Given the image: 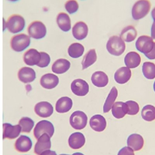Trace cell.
<instances>
[{
    "label": "cell",
    "mask_w": 155,
    "mask_h": 155,
    "mask_svg": "<svg viewBox=\"0 0 155 155\" xmlns=\"http://www.w3.org/2000/svg\"><path fill=\"white\" fill-rule=\"evenodd\" d=\"M153 6L150 0H136L131 7L132 19L138 21L146 18L150 15Z\"/></svg>",
    "instance_id": "1"
},
{
    "label": "cell",
    "mask_w": 155,
    "mask_h": 155,
    "mask_svg": "<svg viewBox=\"0 0 155 155\" xmlns=\"http://www.w3.org/2000/svg\"><path fill=\"white\" fill-rule=\"evenodd\" d=\"M26 22L24 17L19 14H13L6 20V29L11 33L18 34L24 29Z\"/></svg>",
    "instance_id": "2"
},
{
    "label": "cell",
    "mask_w": 155,
    "mask_h": 155,
    "mask_svg": "<svg viewBox=\"0 0 155 155\" xmlns=\"http://www.w3.org/2000/svg\"><path fill=\"white\" fill-rule=\"evenodd\" d=\"M124 41L118 35H113L109 38L106 44V49L110 54L119 56L124 53L126 50Z\"/></svg>",
    "instance_id": "3"
},
{
    "label": "cell",
    "mask_w": 155,
    "mask_h": 155,
    "mask_svg": "<svg viewBox=\"0 0 155 155\" xmlns=\"http://www.w3.org/2000/svg\"><path fill=\"white\" fill-rule=\"evenodd\" d=\"M28 35L31 38L39 40L44 38L47 33L45 24L42 21L35 20L30 23L27 28Z\"/></svg>",
    "instance_id": "4"
},
{
    "label": "cell",
    "mask_w": 155,
    "mask_h": 155,
    "mask_svg": "<svg viewBox=\"0 0 155 155\" xmlns=\"http://www.w3.org/2000/svg\"><path fill=\"white\" fill-rule=\"evenodd\" d=\"M31 37L24 33L15 35L12 37L11 46L13 50L18 52L22 51L30 45Z\"/></svg>",
    "instance_id": "5"
},
{
    "label": "cell",
    "mask_w": 155,
    "mask_h": 155,
    "mask_svg": "<svg viewBox=\"0 0 155 155\" xmlns=\"http://www.w3.org/2000/svg\"><path fill=\"white\" fill-rule=\"evenodd\" d=\"M54 127L52 123L47 120H42L35 125L34 129V136L37 140L42 135L46 134L51 138L54 134Z\"/></svg>",
    "instance_id": "6"
},
{
    "label": "cell",
    "mask_w": 155,
    "mask_h": 155,
    "mask_svg": "<svg viewBox=\"0 0 155 155\" xmlns=\"http://www.w3.org/2000/svg\"><path fill=\"white\" fill-rule=\"evenodd\" d=\"M151 36L143 35L139 36L136 42V49L145 55L149 53L153 50L155 42Z\"/></svg>",
    "instance_id": "7"
},
{
    "label": "cell",
    "mask_w": 155,
    "mask_h": 155,
    "mask_svg": "<svg viewBox=\"0 0 155 155\" xmlns=\"http://www.w3.org/2000/svg\"><path fill=\"white\" fill-rule=\"evenodd\" d=\"M87 116L82 111H77L74 112L70 118V124L71 126L76 130L84 129L87 125Z\"/></svg>",
    "instance_id": "8"
},
{
    "label": "cell",
    "mask_w": 155,
    "mask_h": 155,
    "mask_svg": "<svg viewBox=\"0 0 155 155\" xmlns=\"http://www.w3.org/2000/svg\"><path fill=\"white\" fill-rule=\"evenodd\" d=\"M73 36L76 40L81 41L87 37L89 28L86 23L80 21L76 22L72 27Z\"/></svg>",
    "instance_id": "9"
},
{
    "label": "cell",
    "mask_w": 155,
    "mask_h": 155,
    "mask_svg": "<svg viewBox=\"0 0 155 155\" xmlns=\"http://www.w3.org/2000/svg\"><path fill=\"white\" fill-rule=\"evenodd\" d=\"M56 21L59 29L63 31H69L72 29V20L70 15L66 12H60L56 15Z\"/></svg>",
    "instance_id": "10"
},
{
    "label": "cell",
    "mask_w": 155,
    "mask_h": 155,
    "mask_svg": "<svg viewBox=\"0 0 155 155\" xmlns=\"http://www.w3.org/2000/svg\"><path fill=\"white\" fill-rule=\"evenodd\" d=\"M71 89L73 93L76 95L84 96L89 92V85L83 79H75L71 84Z\"/></svg>",
    "instance_id": "11"
},
{
    "label": "cell",
    "mask_w": 155,
    "mask_h": 155,
    "mask_svg": "<svg viewBox=\"0 0 155 155\" xmlns=\"http://www.w3.org/2000/svg\"><path fill=\"white\" fill-rule=\"evenodd\" d=\"M51 137L47 134L42 135L38 139L34 147V153L40 155L42 153L51 148Z\"/></svg>",
    "instance_id": "12"
},
{
    "label": "cell",
    "mask_w": 155,
    "mask_h": 155,
    "mask_svg": "<svg viewBox=\"0 0 155 155\" xmlns=\"http://www.w3.org/2000/svg\"><path fill=\"white\" fill-rule=\"evenodd\" d=\"M35 114L41 117H49L53 113V107L50 103L45 101L41 102L35 105L34 107Z\"/></svg>",
    "instance_id": "13"
},
{
    "label": "cell",
    "mask_w": 155,
    "mask_h": 155,
    "mask_svg": "<svg viewBox=\"0 0 155 155\" xmlns=\"http://www.w3.org/2000/svg\"><path fill=\"white\" fill-rule=\"evenodd\" d=\"M3 139L7 138L13 139L18 137L22 132L21 127L19 125L13 126L10 124L5 123L3 124Z\"/></svg>",
    "instance_id": "14"
},
{
    "label": "cell",
    "mask_w": 155,
    "mask_h": 155,
    "mask_svg": "<svg viewBox=\"0 0 155 155\" xmlns=\"http://www.w3.org/2000/svg\"><path fill=\"white\" fill-rule=\"evenodd\" d=\"M32 140L26 136L22 135L15 141V148L19 153H27L32 147Z\"/></svg>",
    "instance_id": "15"
},
{
    "label": "cell",
    "mask_w": 155,
    "mask_h": 155,
    "mask_svg": "<svg viewBox=\"0 0 155 155\" xmlns=\"http://www.w3.org/2000/svg\"><path fill=\"white\" fill-rule=\"evenodd\" d=\"M137 35L138 32L135 26L128 25L122 29L120 36L125 42H131L136 39Z\"/></svg>",
    "instance_id": "16"
},
{
    "label": "cell",
    "mask_w": 155,
    "mask_h": 155,
    "mask_svg": "<svg viewBox=\"0 0 155 155\" xmlns=\"http://www.w3.org/2000/svg\"><path fill=\"white\" fill-rule=\"evenodd\" d=\"M127 146L134 151L137 152L142 150L144 144V140L142 136L136 134H132L128 137L127 140Z\"/></svg>",
    "instance_id": "17"
},
{
    "label": "cell",
    "mask_w": 155,
    "mask_h": 155,
    "mask_svg": "<svg viewBox=\"0 0 155 155\" xmlns=\"http://www.w3.org/2000/svg\"><path fill=\"white\" fill-rule=\"evenodd\" d=\"M41 55L37 50L31 49L25 53L23 55V61L25 63L29 66L36 65L40 62Z\"/></svg>",
    "instance_id": "18"
},
{
    "label": "cell",
    "mask_w": 155,
    "mask_h": 155,
    "mask_svg": "<svg viewBox=\"0 0 155 155\" xmlns=\"http://www.w3.org/2000/svg\"><path fill=\"white\" fill-rule=\"evenodd\" d=\"M90 126L96 132H103L106 127V121L105 118L101 115L97 114L91 117Z\"/></svg>",
    "instance_id": "19"
},
{
    "label": "cell",
    "mask_w": 155,
    "mask_h": 155,
    "mask_svg": "<svg viewBox=\"0 0 155 155\" xmlns=\"http://www.w3.org/2000/svg\"><path fill=\"white\" fill-rule=\"evenodd\" d=\"M86 143V139L83 134L79 132L73 133L68 139L69 147L73 149H79L82 148Z\"/></svg>",
    "instance_id": "20"
},
{
    "label": "cell",
    "mask_w": 155,
    "mask_h": 155,
    "mask_svg": "<svg viewBox=\"0 0 155 155\" xmlns=\"http://www.w3.org/2000/svg\"><path fill=\"white\" fill-rule=\"evenodd\" d=\"M132 77V71L130 68L122 67L116 71L114 74L116 82L119 84H125L127 83Z\"/></svg>",
    "instance_id": "21"
},
{
    "label": "cell",
    "mask_w": 155,
    "mask_h": 155,
    "mask_svg": "<svg viewBox=\"0 0 155 155\" xmlns=\"http://www.w3.org/2000/svg\"><path fill=\"white\" fill-rule=\"evenodd\" d=\"M59 83V78L52 74H46L40 79V84L44 88L51 89L55 87Z\"/></svg>",
    "instance_id": "22"
},
{
    "label": "cell",
    "mask_w": 155,
    "mask_h": 155,
    "mask_svg": "<svg viewBox=\"0 0 155 155\" xmlns=\"http://www.w3.org/2000/svg\"><path fill=\"white\" fill-rule=\"evenodd\" d=\"M35 72L29 67H23L18 72V78L22 83H31L35 79Z\"/></svg>",
    "instance_id": "23"
},
{
    "label": "cell",
    "mask_w": 155,
    "mask_h": 155,
    "mask_svg": "<svg viewBox=\"0 0 155 155\" xmlns=\"http://www.w3.org/2000/svg\"><path fill=\"white\" fill-rule=\"evenodd\" d=\"M124 62L126 67L130 69H135L140 65L141 57L136 52H130L125 57Z\"/></svg>",
    "instance_id": "24"
},
{
    "label": "cell",
    "mask_w": 155,
    "mask_h": 155,
    "mask_svg": "<svg viewBox=\"0 0 155 155\" xmlns=\"http://www.w3.org/2000/svg\"><path fill=\"white\" fill-rule=\"evenodd\" d=\"M72 101L70 97H63L58 99L56 104V110L59 113H65L71 110L72 107Z\"/></svg>",
    "instance_id": "25"
},
{
    "label": "cell",
    "mask_w": 155,
    "mask_h": 155,
    "mask_svg": "<svg viewBox=\"0 0 155 155\" xmlns=\"http://www.w3.org/2000/svg\"><path fill=\"white\" fill-rule=\"evenodd\" d=\"M92 83L96 86L104 87L109 82V78L106 74L103 71H97L93 73L91 78Z\"/></svg>",
    "instance_id": "26"
},
{
    "label": "cell",
    "mask_w": 155,
    "mask_h": 155,
    "mask_svg": "<svg viewBox=\"0 0 155 155\" xmlns=\"http://www.w3.org/2000/svg\"><path fill=\"white\" fill-rule=\"evenodd\" d=\"M112 114L114 117L117 119L123 118L127 114V108L126 103L116 102L114 104L112 108Z\"/></svg>",
    "instance_id": "27"
},
{
    "label": "cell",
    "mask_w": 155,
    "mask_h": 155,
    "mask_svg": "<svg viewBox=\"0 0 155 155\" xmlns=\"http://www.w3.org/2000/svg\"><path fill=\"white\" fill-rule=\"evenodd\" d=\"M70 62L64 59H60L56 61L52 66L53 72L62 74L66 72L70 67Z\"/></svg>",
    "instance_id": "28"
},
{
    "label": "cell",
    "mask_w": 155,
    "mask_h": 155,
    "mask_svg": "<svg viewBox=\"0 0 155 155\" xmlns=\"http://www.w3.org/2000/svg\"><path fill=\"white\" fill-rule=\"evenodd\" d=\"M118 96V91L116 87H113L110 91L103 106L104 113H107L111 110Z\"/></svg>",
    "instance_id": "29"
},
{
    "label": "cell",
    "mask_w": 155,
    "mask_h": 155,
    "mask_svg": "<svg viewBox=\"0 0 155 155\" xmlns=\"http://www.w3.org/2000/svg\"><path fill=\"white\" fill-rule=\"evenodd\" d=\"M97 60V55L95 49L90 50L85 55L82 61V64L83 70H85L93 64Z\"/></svg>",
    "instance_id": "30"
},
{
    "label": "cell",
    "mask_w": 155,
    "mask_h": 155,
    "mask_svg": "<svg viewBox=\"0 0 155 155\" xmlns=\"http://www.w3.org/2000/svg\"><path fill=\"white\" fill-rule=\"evenodd\" d=\"M84 51V47L81 44L74 43L69 46L68 53L69 56L73 58H78L82 56Z\"/></svg>",
    "instance_id": "31"
},
{
    "label": "cell",
    "mask_w": 155,
    "mask_h": 155,
    "mask_svg": "<svg viewBox=\"0 0 155 155\" xmlns=\"http://www.w3.org/2000/svg\"><path fill=\"white\" fill-rule=\"evenodd\" d=\"M142 117L147 122H152L155 120V107L152 105H147L143 107L141 113Z\"/></svg>",
    "instance_id": "32"
},
{
    "label": "cell",
    "mask_w": 155,
    "mask_h": 155,
    "mask_svg": "<svg viewBox=\"0 0 155 155\" xmlns=\"http://www.w3.org/2000/svg\"><path fill=\"white\" fill-rule=\"evenodd\" d=\"M144 76L148 79L155 78V64L151 62L144 63L142 68Z\"/></svg>",
    "instance_id": "33"
},
{
    "label": "cell",
    "mask_w": 155,
    "mask_h": 155,
    "mask_svg": "<svg viewBox=\"0 0 155 155\" xmlns=\"http://www.w3.org/2000/svg\"><path fill=\"white\" fill-rule=\"evenodd\" d=\"M65 10L71 15L76 13L80 8V5L77 0H67L64 4Z\"/></svg>",
    "instance_id": "34"
},
{
    "label": "cell",
    "mask_w": 155,
    "mask_h": 155,
    "mask_svg": "<svg viewBox=\"0 0 155 155\" xmlns=\"http://www.w3.org/2000/svg\"><path fill=\"white\" fill-rule=\"evenodd\" d=\"M19 125L21 127L22 133H29L34 126V122L29 117H23L20 119Z\"/></svg>",
    "instance_id": "35"
},
{
    "label": "cell",
    "mask_w": 155,
    "mask_h": 155,
    "mask_svg": "<svg viewBox=\"0 0 155 155\" xmlns=\"http://www.w3.org/2000/svg\"><path fill=\"white\" fill-rule=\"evenodd\" d=\"M127 108V114L129 115H135L139 112V104L135 101H130L126 102Z\"/></svg>",
    "instance_id": "36"
},
{
    "label": "cell",
    "mask_w": 155,
    "mask_h": 155,
    "mask_svg": "<svg viewBox=\"0 0 155 155\" xmlns=\"http://www.w3.org/2000/svg\"><path fill=\"white\" fill-rule=\"evenodd\" d=\"M41 55L40 62L37 64V66L41 68L46 67L49 65L51 61L50 56L47 53L43 52H40Z\"/></svg>",
    "instance_id": "37"
},
{
    "label": "cell",
    "mask_w": 155,
    "mask_h": 155,
    "mask_svg": "<svg viewBox=\"0 0 155 155\" xmlns=\"http://www.w3.org/2000/svg\"><path fill=\"white\" fill-rule=\"evenodd\" d=\"M117 155H135L134 151L129 147H125L118 152Z\"/></svg>",
    "instance_id": "38"
},
{
    "label": "cell",
    "mask_w": 155,
    "mask_h": 155,
    "mask_svg": "<svg viewBox=\"0 0 155 155\" xmlns=\"http://www.w3.org/2000/svg\"><path fill=\"white\" fill-rule=\"evenodd\" d=\"M147 58H148L149 60H155V42L152 51L149 53L145 55Z\"/></svg>",
    "instance_id": "39"
},
{
    "label": "cell",
    "mask_w": 155,
    "mask_h": 155,
    "mask_svg": "<svg viewBox=\"0 0 155 155\" xmlns=\"http://www.w3.org/2000/svg\"><path fill=\"white\" fill-rule=\"evenodd\" d=\"M151 36L153 40H155V21H153L151 26Z\"/></svg>",
    "instance_id": "40"
},
{
    "label": "cell",
    "mask_w": 155,
    "mask_h": 155,
    "mask_svg": "<svg viewBox=\"0 0 155 155\" xmlns=\"http://www.w3.org/2000/svg\"><path fill=\"white\" fill-rule=\"evenodd\" d=\"M40 155H57L55 151L48 150L42 153Z\"/></svg>",
    "instance_id": "41"
},
{
    "label": "cell",
    "mask_w": 155,
    "mask_h": 155,
    "mask_svg": "<svg viewBox=\"0 0 155 155\" xmlns=\"http://www.w3.org/2000/svg\"><path fill=\"white\" fill-rule=\"evenodd\" d=\"M150 15L153 21H155V5L153 6L152 7Z\"/></svg>",
    "instance_id": "42"
},
{
    "label": "cell",
    "mask_w": 155,
    "mask_h": 155,
    "mask_svg": "<svg viewBox=\"0 0 155 155\" xmlns=\"http://www.w3.org/2000/svg\"><path fill=\"white\" fill-rule=\"evenodd\" d=\"M3 31L6 29V20L4 18L3 19Z\"/></svg>",
    "instance_id": "43"
},
{
    "label": "cell",
    "mask_w": 155,
    "mask_h": 155,
    "mask_svg": "<svg viewBox=\"0 0 155 155\" xmlns=\"http://www.w3.org/2000/svg\"><path fill=\"white\" fill-rule=\"evenodd\" d=\"M8 2H10L15 3L18 2L19 0H6Z\"/></svg>",
    "instance_id": "44"
},
{
    "label": "cell",
    "mask_w": 155,
    "mask_h": 155,
    "mask_svg": "<svg viewBox=\"0 0 155 155\" xmlns=\"http://www.w3.org/2000/svg\"><path fill=\"white\" fill-rule=\"evenodd\" d=\"M72 155H84L82 153H75L73 154Z\"/></svg>",
    "instance_id": "45"
},
{
    "label": "cell",
    "mask_w": 155,
    "mask_h": 155,
    "mask_svg": "<svg viewBox=\"0 0 155 155\" xmlns=\"http://www.w3.org/2000/svg\"><path fill=\"white\" fill-rule=\"evenodd\" d=\"M153 88H154V91L155 92V81L154 83Z\"/></svg>",
    "instance_id": "46"
},
{
    "label": "cell",
    "mask_w": 155,
    "mask_h": 155,
    "mask_svg": "<svg viewBox=\"0 0 155 155\" xmlns=\"http://www.w3.org/2000/svg\"><path fill=\"white\" fill-rule=\"evenodd\" d=\"M60 155H67V154H61Z\"/></svg>",
    "instance_id": "47"
},
{
    "label": "cell",
    "mask_w": 155,
    "mask_h": 155,
    "mask_svg": "<svg viewBox=\"0 0 155 155\" xmlns=\"http://www.w3.org/2000/svg\"><path fill=\"white\" fill-rule=\"evenodd\" d=\"M81 1H84V0H81Z\"/></svg>",
    "instance_id": "48"
}]
</instances>
